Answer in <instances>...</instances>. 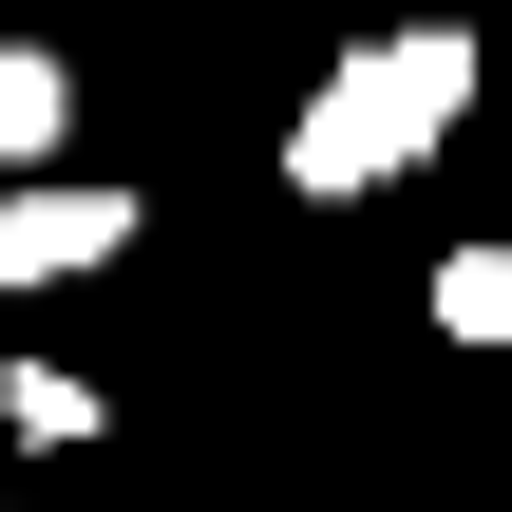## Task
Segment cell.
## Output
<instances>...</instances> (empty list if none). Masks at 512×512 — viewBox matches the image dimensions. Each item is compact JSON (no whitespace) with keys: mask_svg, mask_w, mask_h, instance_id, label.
Here are the masks:
<instances>
[{"mask_svg":"<svg viewBox=\"0 0 512 512\" xmlns=\"http://www.w3.org/2000/svg\"><path fill=\"white\" fill-rule=\"evenodd\" d=\"M456 114H475V38H456V19H399V38H361V57L304 95L285 190H323V209H342V190H399V171H418Z\"/></svg>","mask_w":512,"mask_h":512,"instance_id":"obj_1","label":"cell"},{"mask_svg":"<svg viewBox=\"0 0 512 512\" xmlns=\"http://www.w3.org/2000/svg\"><path fill=\"white\" fill-rule=\"evenodd\" d=\"M114 247H133V190H57V171L0 190V285H76V266H114Z\"/></svg>","mask_w":512,"mask_h":512,"instance_id":"obj_2","label":"cell"},{"mask_svg":"<svg viewBox=\"0 0 512 512\" xmlns=\"http://www.w3.org/2000/svg\"><path fill=\"white\" fill-rule=\"evenodd\" d=\"M57 133H76V57H57V38H0V190H19Z\"/></svg>","mask_w":512,"mask_h":512,"instance_id":"obj_3","label":"cell"},{"mask_svg":"<svg viewBox=\"0 0 512 512\" xmlns=\"http://www.w3.org/2000/svg\"><path fill=\"white\" fill-rule=\"evenodd\" d=\"M0 418H19L38 456H76V437H95V380H76V361H0Z\"/></svg>","mask_w":512,"mask_h":512,"instance_id":"obj_4","label":"cell"},{"mask_svg":"<svg viewBox=\"0 0 512 512\" xmlns=\"http://www.w3.org/2000/svg\"><path fill=\"white\" fill-rule=\"evenodd\" d=\"M437 323H456V342H512V247H456V266H437Z\"/></svg>","mask_w":512,"mask_h":512,"instance_id":"obj_5","label":"cell"}]
</instances>
